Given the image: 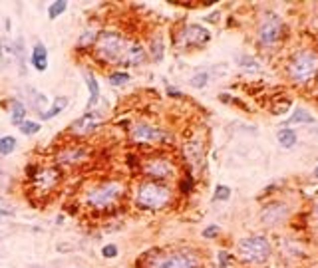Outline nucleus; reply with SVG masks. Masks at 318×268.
<instances>
[{
  "label": "nucleus",
  "mask_w": 318,
  "mask_h": 268,
  "mask_svg": "<svg viewBox=\"0 0 318 268\" xmlns=\"http://www.w3.org/2000/svg\"><path fill=\"white\" fill-rule=\"evenodd\" d=\"M128 48H130V42L117 32L106 30L96 40V52L102 58V62H122Z\"/></svg>",
  "instance_id": "f257e3e1"
},
{
  "label": "nucleus",
  "mask_w": 318,
  "mask_h": 268,
  "mask_svg": "<svg viewBox=\"0 0 318 268\" xmlns=\"http://www.w3.org/2000/svg\"><path fill=\"white\" fill-rule=\"evenodd\" d=\"M199 266H201L199 254L195 250H189V248H177V250L161 252L149 264V268H199Z\"/></svg>",
  "instance_id": "f03ea898"
},
{
  "label": "nucleus",
  "mask_w": 318,
  "mask_h": 268,
  "mask_svg": "<svg viewBox=\"0 0 318 268\" xmlns=\"http://www.w3.org/2000/svg\"><path fill=\"white\" fill-rule=\"evenodd\" d=\"M318 72V54L314 50H302L294 54L289 64V78L296 83L308 81Z\"/></svg>",
  "instance_id": "7ed1b4c3"
},
{
  "label": "nucleus",
  "mask_w": 318,
  "mask_h": 268,
  "mask_svg": "<svg viewBox=\"0 0 318 268\" xmlns=\"http://www.w3.org/2000/svg\"><path fill=\"white\" fill-rule=\"evenodd\" d=\"M171 201V191L169 187L161 183H141L137 189V205L143 209H161Z\"/></svg>",
  "instance_id": "20e7f679"
},
{
  "label": "nucleus",
  "mask_w": 318,
  "mask_h": 268,
  "mask_svg": "<svg viewBox=\"0 0 318 268\" xmlns=\"http://www.w3.org/2000/svg\"><path fill=\"white\" fill-rule=\"evenodd\" d=\"M238 256L247 262H255L261 264L270 256V242L263 235H255V237H247L238 241Z\"/></svg>",
  "instance_id": "39448f33"
},
{
  "label": "nucleus",
  "mask_w": 318,
  "mask_h": 268,
  "mask_svg": "<svg viewBox=\"0 0 318 268\" xmlns=\"http://www.w3.org/2000/svg\"><path fill=\"white\" fill-rule=\"evenodd\" d=\"M120 195H122V185L120 183H102V185L88 191L86 203L96 207V209H102V207L113 205L120 199Z\"/></svg>",
  "instance_id": "423d86ee"
},
{
  "label": "nucleus",
  "mask_w": 318,
  "mask_h": 268,
  "mask_svg": "<svg viewBox=\"0 0 318 268\" xmlns=\"http://www.w3.org/2000/svg\"><path fill=\"white\" fill-rule=\"evenodd\" d=\"M257 36H259V42L263 46H274L281 40V36H283L281 18L276 14H272V12H268L263 18V22L259 24V28H257Z\"/></svg>",
  "instance_id": "0eeeda50"
},
{
  "label": "nucleus",
  "mask_w": 318,
  "mask_h": 268,
  "mask_svg": "<svg viewBox=\"0 0 318 268\" xmlns=\"http://www.w3.org/2000/svg\"><path fill=\"white\" fill-rule=\"evenodd\" d=\"M161 137H165V133L151 125V123H145V121H139V123H133L132 127V139L137 143H151V141H159Z\"/></svg>",
  "instance_id": "6e6552de"
},
{
  "label": "nucleus",
  "mask_w": 318,
  "mask_h": 268,
  "mask_svg": "<svg viewBox=\"0 0 318 268\" xmlns=\"http://www.w3.org/2000/svg\"><path fill=\"white\" fill-rule=\"evenodd\" d=\"M209 40H211L209 30L199 24H191V26L183 28V32H181V42L187 46H203Z\"/></svg>",
  "instance_id": "1a4fd4ad"
},
{
  "label": "nucleus",
  "mask_w": 318,
  "mask_h": 268,
  "mask_svg": "<svg viewBox=\"0 0 318 268\" xmlns=\"http://www.w3.org/2000/svg\"><path fill=\"white\" fill-rule=\"evenodd\" d=\"M289 216V207L285 205V203H268L265 209H263V213H261V220L265 222V225H276V222H281V220H285Z\"/></svg>",
  "instance_id": "9d476101"
},
{
  "label": "nucleus",
  "mask_w": 318,
  "mask_h": 268,
  "mask_svg": "<svg viewBox=\"0 0 318 268\" xmlns=\"http://www.w3.org/2000/svg\"><path fill=\"white\" fill-rule=\"evenodd\" d=\"M143 169H145L147 175H151V177H155V179H167V177H171L173 171H175V167H173L169 161L161 159V157L147 161V163L143 165Z\"/></svg>",
  "instance_id": "9b49d317"
},
{
  "label": "nucleus",
  "mask_w": 318,
  "mask_h": 268,
  "mask_svg": "<svg viewBox=\"0 0 318 268\" xmlns=\"http://www.w3.org/2000/svg\"><path fill=\"white\" fill-rule=\"evenodd\" d=\"M30 64L34 70L38 72H44L48 68V50L42 42H38L34 48H32V56H30Z\"/></svg>",
  "instance_id": "f8f14e48"
},
{
  "label": "nucleus",
  "mask_w": 318,
  "mask_h": 268,
  "mask_svg": "<svg viewBox=\"0 0 318 268\" xmlns=\"http://www.w3.org/2000/svg\"><path fill=\"white\" fill-rule=\"evenodd\" d=\"M84 80H86L88 90H90V100H88V104H86V111L90 113V111H94V107L98 106V100H100V83L96 80V76L90 74V72L84 74Z\"/></svg>",
  "instance_id": "ddd939ff"
},
{
  "label": "nucleus",
  "mask_w": 318,
  "mask_h": 268,
  "mask_svg": "<svg viewBox=\"0 0 318 268\" xmlns=\"http://www.w3.org/2000/svg\"><path fill=\"white\" fill-rule=\"evenodd\" d=\"M143 62H145V50L139 44H130V48H128V52L124 56L122 64L124 66H139Z\"/></svg>",
  "instance_id": "4468645a"
},
{
  "label": "nucleus",
  "mask_w": 318,
  "mask_h": 268,
  "mask_svg": "<svg viewBox=\"0 0 318 268\" xmlns=\"http://www.w3.org/2000/svg\"><path fill=\"white\" fill-rule=\"evenodd\" d=\"M185 153H187V159L191 161V165L195 169L203 167V147L199 141H189L185 145Z\"/></svg>",
  "instance_id": "2eb2a0df"
},
{
  "label": "nucleus",
  "mask_w": 318,
  "mask_h": 268,
  "mask_svg": "<svg viewBox=\"0 0 318 268\" xmlns=\"http://www.w3.org/2000/svg\"><path fill=\"white\" fill-rule=\"evenodd\" d=\"M26 46H24V38L18 36V40L14 42V62L18 64L20 76H26Z\"/></svg>",
  "instance_id": "dca6fc26"
},
{
  "label": "nucleus",
  "mask_w": 318,
  "mask_h": 268,
  "mask_svg": "<svg viewBox=\"0 0 318 268\" xmlns=\"http://www.w3.org/2000/svg\"><path fill=\"white\" fill-rule=\"evenodd\" d=\"M14 60V44L8 42V38H0V66L8 68Z\"/></svg>",
  "instance_id": "f3484780"
},
{
  "label": "nucleus",
  "mask_w": 318,
  "mask_h": 268,
  "mask_svg": "<svg viewBox=\"0 0 318 268\" xmlns=\"http://www.w3.org/2000/svg\"><path fill=\"white\" fill-rule=\"evenodd\" d=\"M26 96H28V102L32 104V107L42 115V113H44V107H46V104H48L46 96H42V94H40L38 90H34V87H28Z\"/></svg>",
  "instance_id": "a211bd4d"
},
{
  "label": "nucleus",
  "mask_w": 318,
  "mask_h": 268,
  "mask_svg": "<svg viewBox=\"0 0 318 268\" xmlns=\"http://www.w3.org/2000/svg\"><path fill=\"white\" fill-rule=\"evenodd\" d=\"M96 125H98V123H96V115H92V111H90V113H86L84 117H80L78 121H74L72 131H76V133H84V131L94 129Z\"/></svg>",
  "instance_id": "6ab92c4d"
},
{
  "label": "nucleus",
  "mask_w": 318,
  "mask_h": 268,
  "mask_svg": "<svg viewBox=\"0 0 318 268\" xmlns=\"http://www.w3.org/2000/svg\"><path fill=\"white\" fill-rule=\"evenodd\" d=\"M66 106H68V98H66V96H58V98L54 100L52 107H50V109H46L40 117H42V119H52V117H56L58 113H62V111L66 109Z\"/></svg>",
  "instance_id": "aec40b11"
},
{
  "label": "nucleus",
  "mask_w": 318,
  "mask_h": 268,
  "mask_svg": "<svg viewBox=\"0 0 318 268\" xmlns=\"http://www.w3.org/2000/svg\"><path fill=\"white\" fill-rule=\"evenodd\" d=\"M84 153H86V149H82V147H74V149H66V151H62L60 155H58V161L60 163H64V165H68V163H76L84 157Z\"/></svg>",
  "instance_id": "412c9836"
},
{
  "label": "nucleus",
  "mask_w": 318,
  "mask_h": 268,
  "mask_svg": "<svg viewBox=\"0 0 318 268\" xmlns=\"http://www.w3.org/2000/svg\"><path fill=\"white\" fill-rule=\"evenodd\" d=\"M24 117H26V106L22 102H14L12 107H10V119L14 125H22L24 123Z\"/></svg>",
  "instance_id": "4be33fe9"
},
{
  "label": "nucleus",
  "mask_w": 318,
  "mask_h": 268,
  "mask_svg": "<svg viewBox=\"0 0 318 268\" xmlns=\"http://www.w3.org/2000/svg\"><path fill=\"white\" fill-rule=\"evenodd\" d=\"M314 121H316L314 115H310L304 107H296L294 113L291 115V119H289V123H314Z\"/></svg>",
  "instance_id": "5701e85b"
},
{
  "label": "nucleus",
  "mask_w": 318,
  "mask_h": 268,
  "mask_svg": "<svg viewBox=\"0 0 318 268\" xmlns=\"http://www.w3.org/2000/svg\"><path fill=\"white\" fill-rule=\"evenodd\" d=\"M279 145L281 147H285V149H291L296 145V133H294V129H281L279 131Z\"/></svg>",
  "instance_id": "b1692460"
},
{
  "label": "nucleus",
  "mask_w": 318,
  "mask_h": 268,
  "mask_svg": "<svg viewBox=\"0 0 318 268\" xmlns=\"http://www.w3.org/2000/svg\"><path fill=\"white\" fill-rule=\"evenodd\" d=\"M14 149H16V137L12 135L0 137V155H10Z\"/></svg>",
  "instance_id": "393cba45"
},
{
  "label": "nucleus",
  "mask_w": 318,
  "mask_h": 268,
  "mask_svg": "<svg viewBox=\"0 0 318 268\" xmlns=\"http://www.w3.org/2000/svg\"><path fill=\"white\" fill-rule=\"evenodd\" d=\"M68 8V2H64V0H58V2H52L50 4V8H48V18L54 20V18H58L64 10Z\"/></svg>",
  "instance_id": "a878e982"
},
{
  "label": "nucleus",
  "mask_w": 318,
  "mask_h": 268,
  "mask_svg": "<svg viewBox=\"0 0 318 268\" xmlns=\"http://www.w3.org/2000/svg\"><path fill=\"white\" fill-rule=\"evenodd\" d=\"M237 64L241 68H245V70H251V72H259L261 70V66L255 62V58H251V56H241L237 60Z\"/></svg>",
  "instance_id": "bb28decb"
},
{
  "label": "nucleus",
  "mask_w": 318,
  "mask_h": 268,
  "mask_svg": "<svg viewBox=\"0 0 318 268\" xmlns=\"http://www.w3.org/2000/svg\"><path fill=\"white\" fill-rule=\"evenodd\" d=\"M149 50H151V58H153L155 62H161V60H163V42H161V38H159V36L151 40Z\"/></svg>",
  "instance_id": "cd10ccee"
},
{
  "label": "nucleus",
  "mask_w": 318,
  "mask_h": 268,
  "mask_svg": "<svg viewBox=\"0 0 318 268\" xmlns=\"http://www.w3.org/2000/svg\"><path fill=\"white\" fill-rule=\"evenodd\" d=\"M229 199H231V187H227V185H219V187L215 189V193H213V201L225 203V201H229Z\"/></svg>",
  "instance_id": "c85d7f7f"
},
{
  "label": "nucleus",
  "mask_w": 318,
  "mask_h": 268,
  "mask_svg": "<svg viewBox=\"0 0 318 268\" xmlns=\"http://www.w3.org/2000/svg\"><path fill=\"white\" fill-rule=\"evenodd\" d=\"M130 81V74L128 72H113L111 76H109V83L111 85H124V83H128Z\"/></svg>",
  "instance_id": "c756f323"
},
{
  "label": "nucleus",
  "mask_w": 318,
  "mask_h": 268,
  "mask_svg": "<svg viewBox=\"0 0 318 268\" xmlns=\"http://www.w3.org/2000/svg\"><path fill=\"white\" fill-rule=\"evenodd\" d=\"M40 127H42V125H40L38 121H26V119H24V123L20 125V131L24 135H34L40 131Z\"/></svg>",
  "instance_id": "7c9ffc66"
},
{
  "label": "nucleus",
  "mask_w": 318,
  "mask_h": 268,
  "mask_svg": "<svg viewBox=\"0 0 318 268\" xmlns=\"http://www.w3.org/2000/svg\"><path fill=\"white\" fill-rule=\"evenodd\" d=\"M207 81H209V74H207V72H199V74H195V76L191 78V85H193V87H203Z\"/></svg>",
  "instance_id": "2f4dec72"
},
{
  "label": "nucleus",
  "mask_w": 318,
  "mask_h": 268,
  "mask_svg": "<svg viewBox=\"0 0 318 268\" xmlns=\"http://www.w3.org/2000/svg\"><path fill=\"white\" fill-rule=\"evenodd\" d=\"M14 213H16V209H14L8 201L0 199V216H12Z\"/></svg>",
  "instance_id": "473e14b6"
},
{
  "label": "nucleus",
  "mask_w": 318,
  "mask_h": 268,
  "mask_svg": "<svg viewBox=\"0 0 318 268\" xmlns=\"http://www.w3.org/2000/svg\"><path fill=\"white\" fill-rule=\"evenodd\" d=\"M102 254H104V258H115L117 256V246L115 244H106Z\"/></svg>",
  "instance_id": "72a5a7b5"
},
{
  "label": "nucleus",
  "mask_w": 318,
  "mask_h": 268,
  "mask_svg": "<svg viewBox=\"0 0 318 268\" xmlns=\"http://www.w3.org/2000/svg\"><path fill=\"white\" fill-rule=\"evenodd\" d=\"M219 231H221V229H219L217 225H209V227L203 231V237H205V239H215V237L219 235Z\"/></svg>",
  "instance_id": "f704fd0d"
},
{
  "label": "nucleus",
  "mask_w": 318,
  "mask_h": 268,
  "mask_svg": "<svg viewBox=\"0 0 318 268\" xmlns=\"http://www.w3.org/2000/svg\"><path fill=\"white\" fill-rule=\"evenodd\" d=\"M229 260H231V258H229V254H227L225 250H221V252H219V262H221V268L227 266V264H229Z\"/></svg>",
  "instance_id": "c9c22d12"
},
{
  "label": "nucleus",
  "mask_w": 318,
  "mask_h": 268,
  "mask_svg": "<svg viewBox=\"0 0 318 268\" xmlns=\"http://www.w3.org/2000/svg\"><path fill=\"white\" fill-rule=\"evenodd\" d=\"M191 185H193V181H191V177H189V175H187L185 177V181H181V191H191Z\"/></svg>",
  "instance_id": "e433bc0d"
},
{
  "label": "nucleus",
  "mask_w": 318,
  "mask_h": 268,
  "mask_svg": "<svg viewBox=\"0 0 318 268\" xmlns=\"http://www.w3.org/2000/svg\"><path fill=\"white\" fill-rule=\"evenodd\" d=\"M169 94H171V96H181V94H179L177 90H173V87H169Z\"/></svg>",
  "instance_id": "4c0bfd02"
},
{
  "label": "nucleus",
  "mask_w": 318,
  "mask_h": 268,
  "mask_svg": "<svg viewBox=\"0 0 318 268\" xmlns=\"http://www.w3.org/2000/svg\"><path fill=\"white\" fill-rule=\"evenodd\" d=\"M314 209H316V214H318V197H316V201H314Z\"/></svg>",
  "instance_id": "58836bf2"
},
{
  "label": "nucleus",
  "mask_w": 318,
  "mask_h": 268,
  "mask_svg": "<svg viewBox=\"0 0 318 268\" xmlns=\"http://www.w3.org/2000/svg\"><path fill=\"white\" fill-rule=\"evenodd\" d=\"M314 177L318 179V167H316V171H314Z\"/></svg>",
  "instance_id": "ea45409f"
},
{
  "label": "nucleus",
  "mask_w": 318,
  "mask_h": 268,
  "mask_svg": "<svg viewBox=\"0 0 318 268\" xmlns=\"http://www.w3.org/2000/svg\"><path fill=\"white\" fill-rule=\"evenodd\" d=\"M32 268H44V266H32Z\"/></svg>",
  "instance_id": "a19ab883"
}]
</instances>
